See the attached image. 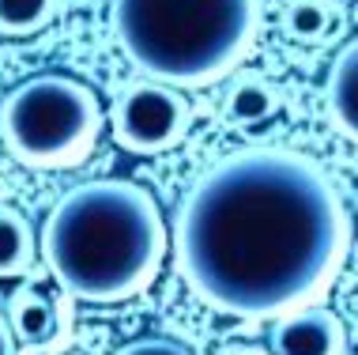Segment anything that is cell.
<instances>
[{
	"label": "cell",
	"mask_w": 358,
	"mask_h": 355,
	"mask_svg": "<svg viewBox=\"0 0 358 355\" xmlns=\"http://www.w3.org/2000/svg\"><path fill=\"white\" fill-rule=\"evenodd\" d=\"M347 238L351 216L332 178L283 148L215 162L185 197L173 231L185 284L238 318H279L321 299Z\"/></svg>",
	"instance_id": "1"
},
{
	"label": "cell",
	"mask_w": 358,
	"mask_h": 355,
	"mask_svg": "<svg viewBox=\"0 0 358 355\" xmlns=\"http://www.w3.org/2000/svg\"><path fill=\"white\" fill-rule=\"evenodd\" d=\"M42 249L69 295L117 302L155 280L166 253V223L136 181H83L50 212Z\"/></svg>",
	"instance_id": "2"
},
{
	"label": "cell",
	"mask_w": 358,
	"mask_h": 355,
	"mask_svg": "<svg viewBox=\"0 0 358 355\" xmlns=\"http://www.w3.org/2000/svg\"><path fill=\"white\" fill-rule=\"evenodd\" d=\"M121 50L148 76L196 88L227 76L257 34L260 0H113Z\"/></svg>",
	"instance_id": "3"
},
{
	"label": "cell",
	"mask_w": 358,
	"mask_h": 355,
	"mask_svg": "<svg viewBox=\"0 0 358 355\" xmlns=\"http://www.w3.org/2000/svg\"><path fill=\"white\" fill-rule=\"evenodd\" d=\"M0 129L15 159L31 167H72L99 140L102 110L80 80L45 72L8 95Z\"/></svg>",
	"instance_id": "4"
},
{
	"label": "cell",
	"mask_w": 358,
	"mask_h": 355,
	"mask_svg": "<svg viewBox=\"0 0 358 355\" xmlns=\"http://www.w3.org/2000/svg\"><path fill=\"white\" fill-rule=\"evenodd\" d=\"M189 129V102L173 83H132L113 106V132L129 151H155L173 148Z\"/></svg>",
	"instance_id": "5"
},
{
	"label": "cell",
	"mask_w": 358,
	"mask_h": 355,
	"mask_svg": "<svg viewBox=\"0 0 358 355\" xmlns=\"http://www.w3.org/2000/svg\"><path fill=\"white\" fill-rule=\"evenodd\" d=\"M343 348V325L324 306H302L287 314L272 333L275 355H340Z\"/></svg>",
	"instance_id": "6"
},
{
	"label": "cell",
	"mask_w": 358,
	"mask_h": 355,
	"mask_svg": "<svg viewBox=\"0 0 358 355\" xmlns=\"http://www.w3.org/2000/svg\"><path fill=\"white\" fill-rule=\"evenodd\" d=\"M64 329V314L42 291H19L12 299V333L23 348H50Z\"/></svg>",
	"instance_id": "7"
},
{
	"label": "cell",
	"mask_w": 358,
	"mask_h": 355,
	"mask_svg": "<svg viewBox=\"0 0 358 355\" xmlns=\"http://www.w3.org/2000/svg\"><path fill=\"white\" fill-rule=\"evenodd\" d=\"M328 110L343 137L358 140V38L347 42L328 72Z\"/></svg>",
	"instance_id": "8"
},
{
	"label": "cell",
	"mask_w": 358,
	"mask_h": 355,
	"mask_svg": "<svg viewBox=\"0 0 358 355\" xmlns=\"http://www.w3.org/2000/svg\"><path fill=\"white\" fill-rule=\"evenodd\" d=\"M279 113V88L272 80L257 72L238 76V83L227 95V118L238 129H253V125H264Z\"/></svg>",
	"instance_id": "9"
},
{
	"label": "cell",
	"mask_w": 358,
	"mask_h": 355,
	"mask_svg": "<svg viewBox=\"0 0 358 355\" xmlns=\"http://www.w3.org/2000/svg\"><path fill=\"white\" fill-rule=\"evenodd\" d=\"M31 261H34L31 223L19 212H12V208H0V280L27 272Z\"/></svg>",
	"instance_id": "10"
},
{
	"label": "cell",
	"mask_w": 358,
	"mask_h": 355,
	"mask_svg": "<svg viewBox=\"0 0 358 355\" xmlns=\"http://www.w3.org/2000/svg\"><path fill=\"white\" fill-rule=\"evenodd\" d=\"M287 34L298 38V42H324L336 27V12L328 0H294L287 8V19H283Z\"/></svg>",
	"instance_id": "11"
},
{
	"label": "cell",
	"mask_w": 358,
	"mask_h": 355,
	"mask_svg": "<svg viewBox=\"0 0 358 355\" xmlns=\"http://www.w3.org/2000/svg\"><path fill=\"white\" fill-rule=\"evenodd\" d=\"M57 12V0H0V31L4 34H34Z\"/></svg>",
	"instance_id": "12"
},
{
	"label": "cell",
	"mask_w": 358,
	"mask_h": 355,
	"mask_svg": "<svg viewBox=\"0 0 358 355\" xmlns=\"http://www.w3.org/2000/svg\"><path fill=\"white\" fill-rule=\"evenodd\" d=\"M113 355H192L189 348H181V344H173V340H162V337H148V340H132V344H124L121 351H113Z\"/></svg>",
	"instance_id": "13"
},
{
	"label": "cell",
	"mask_w": 358,
	"mask_h": 355,
	"mask_svg": "<svg viewBox=\"0 0 358 355\" xmlns=\"http://www.w3.org/2000/svg\"><path fill=\"white\" fill-rule=\"evenodd\" d=\"M15 333H12V321L0 318V355H15Z\"/></svg>",
	"instance_id": "14"
},
{
	"label": "cell",
	"mask_w": 358,
	"mask_h": 355,
	"mask_svg": "<svg viewBox=\"0 0 358 355\" xmlns=\"http://www.w3.org/2000/svg\"><path fill=\"white\" fill-rule=\"evenodd\" d=\"M219 355H268L264 348H253V344H230V348H222Z\"/></svg>",
	"instance_id": "15"
}]
</instances>
